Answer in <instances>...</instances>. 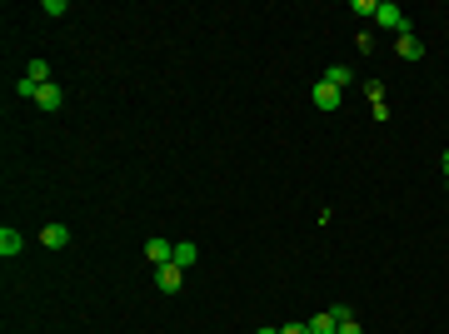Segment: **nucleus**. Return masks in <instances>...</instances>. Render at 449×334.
Here are the masks:
<instances>
[{"label": "nucleus", "mask_w": 449, "mask_h": 334, "mask_svg": "<svg viewBox=\"0 0 449 334\" xmlns=\"http://www.w3.org/2000/svg\"><path fill=\"white\" fill-rule=\"evenodd\" d=\"M35 105L45 110V115H55V110H61V105H65V95H61V85H55V80H50V85H40V90H35Z\"/></svg>", "instance_id": "20e7f679"}, {"label": "nucleus", "mask_w": 449, "mask_h": 334, "mask_svg": "<svg viewBox=\"0 0 449 334\" xmlns=\"http://www.w3.org/2000/svg\"><path fill=\"white\" fill-rule=\"evenodd\" d=\"M195 259H200V250H195L190 240H180V245H175V264H180V269H190Z\"/></svg>", "instance_id": "9b49d317"}, {"label": "nucleus", "mask_w": 449, "mask_h": 334, "mask_svg": "<svg viewBox=\"0 0 449 334\" xmlns=\"http://www.w3.org/2000/svg\"><path fill=\"white\" fill-rule=\"evenodd\" d=\"M25 80H30L35 90H40V85H50V65H45V60H30V65H25Z\"/></svg>", "instance_id": "9d476101"}, {"label": "nucleus", "mask_w": 449, "mask_h": 334, "mask_svg": "<svg viewBox=\"0 0 449 334\" xmlns=\"http://www.w3.org/2000/svg\"><path fill=\"white\" fill-rule=\"evenodd\" d=\"M279 334H310V324H285Z\"/></svg>", "instance_id": "2eb2a0df"}, {"label": "nucleus", "mask_w": 449, "mask_h": 334, "mask_svg": "<svg viewBox=\"0 0 449 334\" xmlns=\"http://www.w3.org/2000/svg\"><path fill=\"white\" fill-rule=\"evenodd\" d=\"M444 175H449V150H444Z\"/></svg>", "instance_id": "dca6fc26"}, {"label": "nucleus", "mask_w": 449, "mask_h": 334, "mask_svg": "<svg viewBox=\"0 0 449 334\" xmlns=\"http://www.w3.org/2000/svg\"><path fill=\"white\" fill-rule=\"evenodd\" d=\"M395 50H400V60H419V55H424V45L415 40V30H405V35H395Z\"/></svg>", "instance_id": "0eeeda50"}, {"label": "nucleus", "mask_w": 449, "mask_h": 334, "mask_svg": "<svg viewBox=\"0 0 449 334\" xmlns=\"http://www.w3.org/2000/svg\"><path fill=\"white\" fill-rule=\"evenodd\" d=\"M255 334H279V329H255Z\"/></svg>", "instance_id": "f3484780"}, {"label": "nucleus", "mask_w": 449, "mask_h": 334, "mask_svg": "<svg viewBox=\"0 0 449 334\" xmlns=\"http://www.w3.org/2000/svg\"><path fill=\"white\" fill-rule=\"evenodd\" d=\"M145 259L160 269V264H175V245L170 240H145Z\"/></svg>", "instance_id": "7ed1b4c3"}, {"label": "nucleus", "mask_w": 449, "mask_h": 334, "mask_svg": "<svg viewBox=\"0 0 449 334\" xmlns=\"http://www.w3.org/2000/svg\"><path fill=\"white\" fill-rule=\"evenodd\" d=\"M310 334H340V319H334V309H320L310 319Z\"/></svg>", "instance_id": "6e6552de"}, {"label": "nucleus", "mask_w": 449, "mask_h": 334, "mask_svg": "<svg viewBox=\"0 0 449 334\" xmlns=\"http://www.w3.org/2000/svg\"><path fill=\"white\" fill-rule=\"evenodd\" d=\"M374 20H379L384 30H395V35H405V30H410V20H405V11H400V6H389V0H384V6L374 11Z\"/></svg>", "instance_id": "f257e3e1"}, {"label": "nucleus", "mask_w": 449, "mask_h": 334, "mask_svg": "<svg viewBox=\"0 0 449 334\" xmlns=\"http://www.w3.org/2000/svg\"><path fill=\"white\" fill-rule=\"evenodd\" d=\"M340 334H365V329H360L355 319H340Z\"/></svg>", "instance_id": "4468645a"}, {"label": "nucleus", "mask_w": 449, "mask_h": 334, "mask_svg": "<svg viewBox=\"0 0 449 334\" xmlns=\"http://www.w3.org/2000/svg\"><path fill=\"white\" fill-rule=\"evenodd\" d=\"M324 80H329L334 90H345V85H355V70H350V65H329V70H324Z\"/></svg>", "instance_id": "1a4fd4ad"}, {"label": "nucleus", "mask_w": 449, "mask_h": 334, "mask_svg": "<svg viewBox=\"0 0 449 334\" xmlns=\"http://www.w3.org/2000/svg\"><path fill=\"white\" fill-rule=\"evenodd\" d=\"M0 255H6V259H11V255H20V235H15L11 225L0 230Z\"/></svg>", "instance_id": "f8f14e48"}, {"label": "nucleus", "mask_w": 449, "mask_h": 334, "mask_svg": "<svg viewBox=\"0 0 449 334\" xmlns=\"http://www.w3.org/2000/svg\"><path fill=\"white\" fill-rule=\"evenodd\" d=\"M365 95H369V105H379V100H384V85H379V80H369V85H365Z\"/></svg>", "instance_id": "ddd939ff"}, {"label": "nucleus", "mask_w": 449, "mask_h": 334, "mask_svg": "<svg viewBox=\"0 0 449 334\" xmlns=\"http://www.w3.org/2000/svg\"><path fill=\"white\" fill-rule=\"evenodd\" d=\"M310 95H315V110H324V115H329V110H340V100H345V95H340V90H334L329 80H320V85H315Z\"/></svg>", "instance_id": "f03ea898"}, {"label": "nucleus", "mask_w": 449, "mask_h": 334, "mask_svg": "<svg viewBox=\"0 0 449 334\" xmlns=\"http://www.w3.org/2000/svg\"><path fill=\"white\" fill-rule=\"evenodd\" d=\"M40 245H45V250H65V245H70V230H65V225H45V230H40Z\"/></svg>", "instance_id": "423d86ee"}, {"label": "nucleus", "mask_w": 449, "mask_h": 334, "mask_svg": "<svg viewBox=\"0 0 449 334\" xmlns=\"http://www.w3.org/2000/svg\"><path fill=\"white\" fill-rule=\"evenodd\" d=\"M180 280H185V269H180V264H160V269H155V285H160L165 295H175Z\"/></svg>", "instance_id": "39448f33"}]
</instances>
